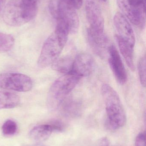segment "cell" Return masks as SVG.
<instances>
[{
  "mask_svg": "<svg viewBox=\"0 0 146 146\" xmlns=\"http://www.w3.org/2000/svg\"><path fill=\"white\" fill-rule=\"evenodd\" d=\"M37 9V3L31 0H10L4 7L3 18L10 26H21L35 18Z\"/></svg>",
  "mask_w": 146,
  "mask_h": 146,
  "instance_id": "1",
  "label": "cell"
},
{
  "mask_svg": "<svg viewBox=\"0 0 146 146\" xmlns=\"http://www.w3.org/2000/svg\"><path fill=\"white\" fill-rule=\"evenodd\" d=\"M105 105L108 123L110 128L116 130L126 124V112L116 91L109 84H104L101 88Z\"/></svg>",
  "mask_w": 146,
  "mask_h": 146,
  "instance_id": "2",
  "label": "cell"
},
{
  "mask_svg": "<svg viewBox=\"0 0 146 146\" xmlns=\"http://www.w3.org/2000/svg\"><path fill=\"white\" fill-rule=\"evenodd\" d=\"M81 79V77L69 73L55 81L48 93L47 101L49 107L51 109L60 107Z\"/></svg>",
  "mask_w": 146,
  "mask_h": 146,
  "instance_id": "3",
  "label": "cell"
},
{
  "mask_svg": "<svg viewBox=\"0 0 146 146\" xmlns=\"http://www.w3.org/2000/svg\"><path fill=\"white\" fill-rule=\"evenodd\" d=\"M67 42L53 32L44 43L38 60L39 66L43 68L52 65L59 58Z\"/></svg>",
  "mask_w": 146,
  "mask_h": 146,
  "instance_id": "4",
  "label": "cell"
},
{
  "mask_svg": "<svg viewBox=\"0 0 146 146\" xmlns=\"http://www.w3.org/2000/svg\"><path fill=\"white\" fill-rule=\"evenodd\" d=\"M32 80L28 76L20 73L0 74V88L5 90L25 92L33 87Z\"/></svg>",
  "mask_w": 146,
  "mask_h": 146,
  "instance_id": "5",
  "label": "cell"
},
{
  "mask_svg": "<svg viewBox=\"0 0 146 146\" xmlns=\"http://www.w3.org/2000/svg\"><path fill=\"white\" fill-rule=\"evenodd\" d=\"M117 3L123 15L132 24L143 27L145 22V8L136 7L129 0H116Z\"/></svg>",
  "mask_w": 146,
  "mask_h": 146,
  "instance_id": "6",
  "label": "cell"
},
{
  "mask_svg": "<svg viewBox=\"0 0 146 146\" xmlns=\"http://www.w3.org/2000/svg\"><path fill=\"white\" fill-rule=\"evenodd\" d=\"M63 20L68 26L69 33L75 34L79 30V20L75 9L69 3L58 1V15L57 20Z\"/></svg>",
  "mask_w": 146,
  "mask_h": 146,
  "instance_id": "7",
  "label": "cell"
},
{
  "mask_svg": "<svg viewBox=\"0 0 146 146\" xmlns=\"http://www.w3.org/2000/svg\"><path fill=\"white\" fill-rule=\"evenodd\" d=\"M86 14L89 28L98 33H104V20L101 9L94 0H85Z\"/></svg>",
  "mask_w": 146,
  "mask_h": 146,
  "instance_id": "8",
  "label": "cell"
},
{
  "mask_svg": "<svg viewBox=\"0 0 146 146\" xmlns=\"http://www.w3.org/2000/svg\"><path fill=\"white\" fill-rule=\"evenodd\" d=\"M114 26L117 37L134 47L135 44V37L134 32L127 19L122 14L117 13L113 19Z\"/></svg>",
  "mask_w": 146,
  "mask_h": 146,
  "instance_id": "9",
  "label": "cell"
},
{
  "mask_svg": "<svg viewBox=\"0 0 146 146\" xmlns=\"http://www.w3.org/2000/svg\"><path fill=\"white\" fill-rule=\"evenodd\" d=\"M94 66L95 62L92 56L86 53H80L73 61L69 73L81 78L89 76L94 70Z\"/></svg>",
  "mask_w": 146,
  "mask_h": 146,
  "instance_id": "10",
  "label": "cell"
},
{
  "mask_svg": "<svg viewBox=\"0 0 146 146\" xmlns=\"http://www.w3.org/2000/svg\"><path fill=\"white\" fill-rule=\"evenodd\" d=\"M108 52L109 64L117 80L122 85L125 84L127 80V75L118 50L114 45H111L109 47Z\"/></svg>",
  "mask_w": 146,
  "mask_h": 146,
  "instance_id": "11",
  "label": "cell"
},
{
  "mask_svg": "<svg viewBox=\"0 0 146 146\" xmlns=\"http://www.w3.org/2000/svg\"><path fill=\"white\" fill-rule=\"evenodd\" d=\"M62 127L57 124H43L33 127L30 132L31 139L37 142H42L48 139L54 131L60 132Z\"/></svg>",
  "mask_w": 146,
  "mask_h": 146,
  "instance_id": "12",
  "label": "cell"
},
{
  "mask_svg": "<svg viewBox=\"0 0 146 146\" xmlns=\"http://www.w3.org/2000/svg\"><path fill=\"white\" fill-rule=\"evenodd\" d=\"M87 32L88 42L91 46L98 55L103 56L105 50L109 48L108 38L104 33H98L90 28L87 29Z\"/></svg>",
  "mask_w": 146,
  "mask_h": 146,
  "instance_id": "13",
  "label": "cell"
},
{
  "mask_svg": "<svg viewBox=\"0 0 146 146\" xmlns=\"http://www.w3.org/2000/svg\"><path fill=\"white\" fill-rule=\"evenodd\" d=\"M115 39L118 44L120 51L125 59L128 66L131 71L135 70L134 61L133 48L131 45L115 36Z\"/></svg>",
  "mask_w": 146,
  "mask_h": 146,
  "instance_id": "14",
  "label": "cell"
},
{
  "mask_svg": "<svg viewBox=\"0 0 146 146\" xmlns=\"http://www.w3.org/2000/svg\"><path fill=\"white\" fill-rule=\"evenodd\" d=\"M20 99L19 95L12 92L0 91V110L16 107L19 104Z\"/></svg>",
  "mask_w": 146,
  "mask_h": 146,
  "instance_id": "15",
  "label": "cell"
},
{
  "mask_svg": "<svg viewBox=\"0 0 146 146\" xmlns=\"http://www.w3.org/2000/svg\"><path fill=\"white\" fill-rule=\"evenodd\" d=\"M73 61L72 58L67 56L58 58L51 65L52 69L59 72L69 73L72 68Z\"/></svg>",
  "mask_w": 146,
  "mask_h": 146,
  "instance_id": "16",
  "label": "cell"
},
{
  "mask_svg": "<svg viewBox=\"0 0 146 146\" xmlns=\"http://www.w3.org/2000/svg\"><path fill=\"white\" fill-rule=\"evenodd\" d=\"M61 105L63 113L67 116L75 117L79 115L80 113L79 106L76 102L69 100L67 102H63Z\"/></svg>",
  "mask_w": 146,
  "mask_h": 146,
  "instance_id": "17",
  "label": "cell"
},
{
  "mask_svg": "<svg viewBox=\"0 0 146 146\" xmlns=\"http://www.w3.org/2000/svg\"><path fill=\"white\" fill-rule=\"evenodd\" d=\"M13 37L0 32V51L6 52L11 49L14 44Z\"/></svg>",
  "mask_w": 146,
  "mask_h": 146,
  "instance_id": "18",
  "label": "cell"
},
{
  "mask_svg": "<svg viewBox=\"0 0 146 146\" xmlns=\"http://www.w3.org/2000/svg\"><path fill=\"white\" fill-rule=\"evenodd\" d=\"M146 56H144L140 59L138 63V72L140 77V80L142 86H146Z\"/></svg>",
  "mask_w": 146,
  "mask_h": 146,
  "instance_id": "19",
  "label": "cell"
},
{
  "mask_svg": "<svg viewBox=\"0 0 146 146\" xmlns=\"http://www.w3.org/2000/svg\"><path fill=\"white\" fill-rule=\"evenodd\" d=\"M17 124L15 122L8 120L4 122L2 127L3 133L5 135H10L14 134L17 131Z\"/></svg>",
  "mask_w": 146,
  "mask_h": 146,
  "instance_id": "20",
  "label": "cell"
},
{
  "mask_svg": "<svg viewBox=\"0 0 146 146\" xmlns=\"http://www.w3.org/2000/svg\"><path fill=\"white\" fill-rule=\"evenodd\" d=\"M49 8L51 15L56 20L58 15V1L50 0Z\"/></svg>",
  "mask_w": 146,
  "mask_h": 146,
  "instance_id": "21",
  "label": "cell"
},
{
  "mask_svg": "<svg viewBox=\"0 0 146 146\" xmlns=\"http://www.w3.org/2000/svg\"><path fill=\"white\" fill-rule=\"evenodd\" d=\"M145 136V132L139 134L135 139V146H146Z\"/></svg>",
  "mask_w": 146,
  "mask_h": 146,
  "instance_id": "22",
  "label": "cell"
},
{
  "mask_svg": "<svg viewBox=\"0 0 146 146\" xmlns=\"http://www.w3.org/2000/svg\"><path fill=\"white\" fill-rule=\"evenodd\" d=\"M70 4L75 9H79L83 4V0H69Z\"/></svg>",
  "mask_w": 146,
  "mask_h": 146,
  "instance_id": "23",
  "label": "cell"
},
{
  "mask_svg": "<svg viewBox=\"0 0 146 146\" xmlns=\"http://www.w3.org/2000/svg\"><path fill=\"white\" fill-rule=\"evenodd\" d=\"M109 142L108 139L106 137L101 139L99 141L97 146H109Z\"/></svg>",
  "mask_w": 146,
  "mask_h": 146,
  "instance_id": "24",
  "label": "cell"
},
{
  "mask_svg": "<svg viewBox=\"0 0 146 146\" xmlns=\"http://www.w3.org/2000/svg\"><path fill=\"white\" fill-rule=\"evenodd\" d=\"M6 2V0H0V13L3 9Z\"/></svg>",
  "mask_w": 146,
  "mask_h": 146,
  "instance_id": "25",
  "label": "cell"
},
{
  "mask_svg": "<svg viewBox=\"0 0 146 146\" xmlns=\"http://www.w3.org/2000/svg\"><path fill=\"white\" fill-rule=\"evenodd\" d=\"M60 1H63L67 2L69 3V0H60Z\"/></svg>",
  "mask_w": 146,
  "mask_h": 146,
  "instance_id": "26",
  "label": "cell"
},
{
  "mask_svg": "<svg viewBox=\"0 0 146 146\" xmlns=\"http://www.w3.org/2000/svg\"><path fill=\"white\" fill-rule=\"evenodd\" d=\"M101 1H103V2H106L107 0H101Z\"/></svg>",
  "mask_w": 146,
  "mask_h": 146,
  "instance_id": "27",
  "label": "cell"
}]
</instances>
